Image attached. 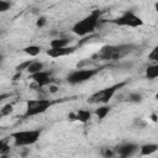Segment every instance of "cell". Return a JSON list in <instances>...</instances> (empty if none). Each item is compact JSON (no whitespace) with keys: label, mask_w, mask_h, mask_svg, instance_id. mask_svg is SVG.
I'll list each match as a JSON object with an SVG mask.
<instances>
[{"label":"cell","mask_w":158,"mask_h":158,"mask_svg":"<svg viewBox=\"0 0 158 158\" xmlns=\"http://www.w3.org/2000/svg\"><path fill=\"white\" fill-rule=\"evenodd\" d=\"M112 23L117 25V26H126V27H138L143 25V21L139 16H137L135 12L132 11H126L123 12L121 16L111 20Z\"/></svg>","instance_id":"cell-7"},{"label":"cell","mask_w":158,"mask_h":158,"mask_svg":"<svg viewBox=\"0 0 158 158\" xmlns=\"http://www.w3.org/2000/svg\"><path fill=\"white\" fill-rule=\"evenodd\" d=\"M114 151H115V154H117V156L125 158V157H131V156H133V154L138 151V146L135 144V143L127 142V143H122V144L116 146V147L114 148Z\"/></svg>","instance_id":"cell-9"},{"label":"cell","mask_w":158,"mask_h":158,"mask_svg":"<svg viewBox=\"0 0 158 158\" xmlns=\"http://www.w3.org/2000/svg\"><path fill=\"white\" fill-rule=\"evenodd\" d=\"M25 53H27L28 56H31V57H36V56H38L40 54V52H41V47H38V46H27L25 49Z\"/></svg>","instance_id":"cell-16"},{"label":"cell","mask_w":158,"mask_h":158,"mask_svg":"<svg viewBox=\"0 0 158 158\" xmlns=\"http://www.w3.org/2000/svg\"><path fill=\"white\" fill-rule=\"evenodd\" d=\"M57 90H58V88H57L56 85H52V84L49 85V91H51V93H56Z\"/></svg>","instance_id":"cell-24"},{"label":"cell","mask_w":158,"mask_h":158,"mask_svg":"<svg viewBox=\"0 0 158 158\" xmlns=\"http://www.w3.org/2000/svg\"><path fill=\"white\" fill-rule=\"evenodd\" d=\"M156 98H157V100H158V94H157V95H156Z\"/></svg>","instance_id":"cell-26"},{"label":"cell","mask_w":158,"mask_h":158,"mask_svg":"<svg viewBox=\"0 0 158 158\" xmlns=\"http://www.w3.org/2000/svg\"><path fill=\"white\" fill-rule=\"evenodd\" d=\"M77 49V47H62V48H51L47 51V54L52 58H58V57H64L70 53H73Z\"/></svg>","instance_id":"cell-10"},{"label":"cell","mask_w":158,"mask_h":158,"mask_svg":"<svg viewBox=\"0 0 158 158\" xmlns=\"http://www.w3.org/2000/svg\"><path fill=\"white\" fill-rule=\"evenodd\" d=\"M31 79L41 88V86H47V85H51V83L53 81V78H52V73L49 70H41L38 73H35V74H31Z\"/></svg>","instance_id":"cell-8"},{"label":"cell","mask_w":158,"mask_h":158,"mask_svg":"<svg viewBox=\"0 0 158 158\" xmlns=\"http://www.w3.org/2000/svg\"><path fill=\"white\" fill-rule=\"evenodd\" d=\"M127 100L131 102H141L142 101V95L139 93H130L127 96Z\"/></svg>","instance_id":"cell-18"},{"label":"cell","mask_w":158,"mask_h":158,"mask_svg":"<svg viewBox=\"0 0 158 158\" xmlns=\"http://www.w3.org/2000/svg\"><path fill=\"white\" fill-rule=\"evenodd\" d=\"M157 149H158V144H156V143L143 144L141 147V154L142 156H149V154H153Z\"/></svg>","instance_id":"cell-14"},{"label":"cell","mask_w":158,"mask_h":158,"mask_svg":"<svg viewBox=\"0 0 158 158\" xmlns=\"http://www.w3.org/2000/svg\"><path fill=\"white\" fill-rule=\"evenodd\" d=\"M38 27H43L44 25H46V19L44 17H40L38 20H37V23H36Z\"/></svg>","instance_id":"cell-23"},{"label":"cell","mask_w":158,"mask_h":158,"mask_svg":"<svg viewBox=\"0 0 158 158\" xmlns=\"http://www.w3.org/2000/svg\"><path fill=\"white\" fill-rule=\"evenodd\" d=\"M100 69H91V68H79L72 73L68 74L67 77V81L69 84H80V83H84L89 79H91L95 74L99 73Z\"/></svg>","instance_id":"cell-4"},{"label":"cell","mask_w":158,"mask_h":158,"mask_svg":"<svg viewBox=\"0 0 158 158\" xmlns=\"http://www.w3.org/2000/svg\"><path fill=\"white\" fill-rule=\"evenodd\" d=\"M123 85H125V83H118V84H115L112 86H109V88H105L102 90H99V91H96L95 94H93L90 96L89 102H91V104H106L115 95L116 90L122 88Z\"/></svg>","instance_id":"cell-6"},{"label":"cell","mask_w":158,"mask_h":158,"mask_svg":"<svg viewBox=\"0 0 158 158\" xmlns=\"http://www.w3.org/2000/svg\"><path fill=\"white\" fill-rule=\"evenodd\" d=\"M70 117H74V118L79 120L80 122H88L90 120V117H91V112L89 110H79L75 116L70 115Z\"/></svg>","instance_id":"cell-12"},{"label":"cell","mask_w":158,"mask_h":158,"mask_svg":"<svg viewBox=\"0 0 158 158\" xmlns=\"http://www.w3.org/2000/svg\"><path fill=\"white\" fill-rule=\"evenodd\" d=\"M12 111V106L9 104V105H6V106H4L2 109H1V111H0V114H1V116H5V115H7V114H10Z\"/></svg>","instance_id":"cell-22"},{"label":"cell","mask_w":158,"mask_h":158,"mask_svg":"<svg viewBox=\"0 0 158 158\" xmlns=\"http://www.w3.org/2000/svg\"><path fill=\"white\" fill-rule=\"evenodd\" d=\"M100 15H101V11L100 10H94L90 15H88L86 17H84L83 20L78 21L72 31L78 35V36H86L91 32H94L95 27L98 26V22H99V19H100Z\"/></svg>","instance_id":"cell-2"},{"label":"cell","mask_w":158,"mask_h":158,"mask_svg":"<svg viewBox=\"0 0 158 158\" xmlns=\"http://www.w3.org/2000/svg\"><path fill=\"white\" fill-rule=\"evenodd\" d=\"M70 40L67 37H59V38H54L51 41L49 46L51 48H62V47H68L69 46Z\"/></svg>","instance_id":"cell-11"},{"label":"cell","mask_w":158,"mask_h":158,"mask_svg":"<svg viewBox=\"0 0 158 158\" xmlns=\"http://www.w3.org/2000/svg\"><path fill=\"white\" fill-rule=\"evenodd\" d=\"M43 70V63L42 62H38V60H32V63L30 64V67L27 68V72L31 74H35V73H38Z\"/></svg>","instance_id":"cell-15"},{"label":"cell","mask_w":158,"mask_h":158,"mask_svg":"<svg viewBox=\"0 0 158 158\" xmlns=\"http://www.w3.org/2000/svg\"><path fill=\"white\" fill-rule=\"evenodd\" d=\"M10 6H11V4H10L9 1H6V0H0V11H1V12H5L6 10H9Z\"/></svg>","instance_id":"cell-21"},{"label":"cell","mask_w":158,"mask_h":158,"mask_svg":"<svg viewBox=\"0 0 158 158\" xmlns=\"http://www.w3.org/2000/svg\"><path fill=\"white\" fill-rule=\"evenodd\" d=\"M135 48L136 47L133 44H118V46L107 44V46H104L96 53V57L101 60H116L131 53Z\"/></svg>","instance_id":"cell-1"},{"label":"cell","mask_w":158,"mask_h":158,"mask_svg":"<svg viewBox=\"0 0 158 158\" xmlns=\"http://www.w3.org/2000/svg\"><path fill=\"white\" fill-rule=\"evenodd\" d=\"M146 78L149 80L158 78V63H154L146 69Z\"/></svg>","instance_id":"cell-13"},{"label":"cell","mask_w":158,"mask_h":158,"mask_svg":"<svg viewBox=\"0 0 158 158\" xmlns=\"http://www.w3.org/2000/svg\"><path fill=\"white\" fill-rule=\"evenodd\" d=\"M148 59L152 60V62H154V63H158V46H156L152 49V52L148 54Z\"/></svg>","instance_id":"cell-20"},{"label":"cell","mask_w":158,"mask_h":158,"mask_svg":"<svg viewBox=\"0 0 158 158\" xmlns=\"http://www.w3.org/2000/svg\"><path fill=\"white\" fill-rule=\"evenodd\" d=\"M41 131L38 130H27V131H17L11 133V138L14 139L15 146L17 147H23V146H30L37 142L40 138Z\"/></svg>","instance_id":"cell-3"},{"label":"cell","mask_w":158,"mask_h":158,"mask_svg":"<svg viewBox=\"0 0 158 158\" xmlns=\"http://www.w3.org/2000/svg\"><path fill=\"white\" fill-rule=\"evenodd\" d=\"M154 10H156V12L158 14V1H157V2L154 4Z\"/></svg>","instance_id":"cell-25"},{"label":"cell","mask_w":158,"mask_h":158,"mask_svg":"<svg viewBox=\"0 0 158 158\" xmlns=\"http://www.w3.org/2000/svg\"><path fill=\"white\" fill-rule=\"evenodd\" d=\"M52 105L51 100L47 99H36V100H28L27 105H26V112H25V117H30V116H36L40 114H43L44 111H47Z\"/></svg>","instance_id":"cell-5"},{"label":"cell","mask_w":158,"mask_h":158,"mask_svg":"<svg viewBox=\"0 0 158 158\" xmlns=\"http://www.w3.org/2000/svg\"><path fill=\"white\" fill-rule=\"evenodd\" d=\"M109 111H110V106L104 105V106H100V107H98V109L95 110V115H96L99 118H104V117L109 114Z\"/></svg>","instance_id":"cell-17"},{"label":"cell","mask_w":158,"mask_h":158,"mask_svg":"<svg viewBox=\"0 0 158 158\" xmlns=\"http://www.w3.org/2000/svg\"><path fill=\"white\" fill-rule=\"evenodd\" d=\"M32 63V60L31 59H27V60H25V62H22V63H20L17 67H16V70L19 72V73H21L22 70H27V68L30 67V64Z\"/></svg>","instance_id":"cell-19"}]
</instances>
